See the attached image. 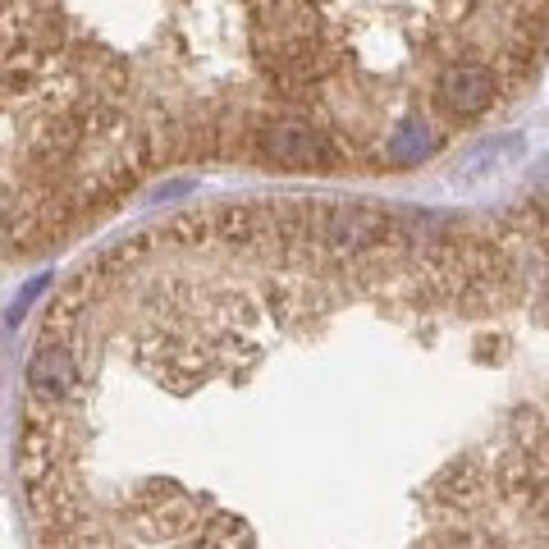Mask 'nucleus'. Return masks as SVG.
Segmentation results:
<instances>
[{
    "mask_svg": "<svg viewBox=\"0 0 549 549\" xmlns=\"http://www.w3.org/2000/svg\"><path fill=\"white\" fill-rule=\"evenodd\" d=\"M549 55V0H0V261L179 165L417 170Z\"/></svg>",
    "mask_w": 549,
    "mask_h": 549,
    "instance_id": "f257e3e1",
    "label": "nucleus"
}]
</instances>
